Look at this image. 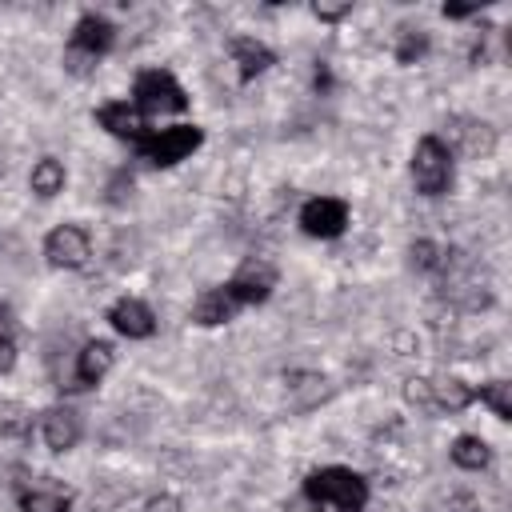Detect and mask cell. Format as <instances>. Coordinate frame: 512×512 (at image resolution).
I'll return each mask as SVG.
<instances>
[{
    "instance_id": "1",
    "label": "cell",
    "mask_w": 512,
    "mask_h": 512,
    "mask_svg": "<svg viewBox=\"0 0 512 512\" xmlns=\"http://www.w3.org/2000/svg\"><path fill=\"white\" fill-rule=\"evenodd\" d=\"M304 496L320 508H336V512H360L368 504V480L352 468L328 464L304 476Z\"/></svg>"
},
{
    "instance_id": "2",
    "label": "cell",
    "mask_w": 512,
    "mask_h": 512,
    "mask_svg": "<svg viewBox=\"0 0 512 512\" xmlns=\"http://www.w3.org/2000/svg\"><path fill=\"white\" fill-rule=\"evenodd\" d=\"M116 44V24L100 12H84L68 36V48H64V68L76 72V76H88Z\"/></svg>"
},
{
    "instance_id": "3",
    "label": "cell",
    "mask_w": 512,
    "mask_h": 512,
    "mask_svg": "<svg viewBox=\"0 0 512 512\" xmlns=\"http://www.w3.org/2000/svg\"><path fill=\"white\" fill-rule=\"evenodd\" d=\"M412 184L424 196H444L452 188V148L440 136H420L412 148Z\"/></svg>"
},
{
    "instance_id": "4",
    "label": "cell",
    "mask_w": 512,
    "mask_h": 512,
    "mask_svg": "<svg viewBox=\"0 0 512 512\" xmlns=\"http://www.w3.org/2000/svg\"><path fill=\"white\" fill-rule=\"evenodd\" d=\"M200 144H204V132H200L196 124H172V128L148 132L136 148H140V156H144L152 168H172V164L188 160Z\"/></svg>"
},
{
    "instance_id": "5",
    "label": "cell",
    "mask_w": 512,
    "mask_h": 512,
    "mask_svg": "<svg viewBox=\"0 0 512 512\" xmlns=\"http://www.w3.org/2000/svg\"><path fill=\"white\" fill-rule=\"evenodd\" d=\"M132 104L148 116V112H184L188 108V92L180 88V80L164 68H144L132 84Z\"/></svg>"
},
{
    "instance_id": "6",
    "label": "cell",
    "mask_w": 512,
    "mask_h": 512,
    "mask_svg": "<svg viewBox=\"0 0 512 512\" xmlns=\"http://www.w3.org/2000/svg\"><path fill=\"white\" fill-rule=\"evenodd\" d=\"M408 400L428 408V412H460L476 400V388L460 384V380H408Z\"/></svg>"
},
{
    "instance_id": "7",
    "label": "cell",
    "mask_w": 512,
    "mask_h": 512,
    "mask_svg": "<svg viewBox=\"0 0 512 512\" xmlns=\"http://www.w3.org/2000/svg\"><path fill=\"white\" fill-rule=\"evenodd\" d=\"M44 256L52 268H84L88 256H92V244H88V232L80 224H60L44 236Z\"/></svg>"
},
{
    "instance_id": "8",
    "label": "cell",
    "mask_w": 512,
    "mask_h": 512,
    "mask_svg": "<svg viewBox=\"0 0 512 512\" xmlns=\"http://www.w3.org/2000/svg\"><path fill=\"white\" fill-rule=\"evenodd\" d=\"M348 224V204L336 200V196H312L304 208H300V228L316 240H332L340 236Z\"/></svg>"
},
{
    "instance_id": "9",
    "label": "cell",
    "mask_w": 512,
    "mask_h": 512,
    "mask_svg": "<svg viewBox=\"0 0 512 512\" xmlns=\"http://www.w3.org/2000/svg\"><path fill=\"white\" fill-rule=\"evenodd\" d=\"M96 124H100L104 132L120 136V140H132V144H140V140L148 136V116H144L136 104H128V100L100 104V108H96Z\"/></svg>"
},
{
    "instance_id": "10",
    "label": "cell",
    "mask_w": 512,
    "mask_h": 512,
    "mask_svg": "<svg viewBox=\"0 0 512 512\" xmlns=\"http://www.w3.org/2000/svg\"><path fill=\"white\" fill-rule=\"evenodd\" d=\"M108 324H112L120 336H128V340H148V336L156 332L152 308H148L144 300H136V296H120V300L108 308Z\"/></svg>"
},
{
    "instance_id": "11",
    "label": "cell",
    "mask_w": 512,
    "mask_h": 512,
    "mask_svg": "<svg viewBox=\"0 0 512 512\" xmlns=\"http://www.w3.org/2000/svg\"><path fill=\"white\" fill-rule=\"evenodd\" d=\"M240 308H244V304L236 300V292H232V288H228V280H224V284H216V288L200 292V300L192 304V320H196L200 328H216V324H228Z\"/></svg>"
},
{
    "instance_id": "12",
    "label": "cell",
    "mask_w": 512,
    "mask_h": 512,
    "mask_svg": "<svg viewBox=\"0 0 512 512\" xmlns=\"http://www.w3.org/2000/svg\"><path fill=\"white\" fill-rule=\"evenodd\" d=\"M112 364H116V348L108 340H88L76 352V388H96Z\"/></svg>"
},
{
    "instance_id": "13",
    "label": "cell",
    "mask_w": 512,
    "mask_h": 512,
    "mask_svg": "<svg viewBox=\"0 0 512 512\" xmlns=\"http://www.w3.org/2000/svg\"><path fill=\"white\" fill-rule=\"evenodd\" d=\"M80 432H84V424H80V416H76L72 408H48V412L40 416V436H44V444H48L52 452L76 448Z\"/></svg>"
},
{
    "instance_id": "14",
    "label": "cell",
    "mask_w": 512,
    "mask_h": 512,
    "mask_svg": "<svg viewBox=\"0 0 512 512\" xmlns=\"http://www.w3.org/2000/svg\"><path fill=\"white\" fill-rule=\"evenodd\" d=\"M272 284H276V272H272L268 264H260V260H248V264L228 280V288L236 292L240 304H260V300H268Z\"/></svg>"
},
{
    "instance_id": "15",
    "label": "cell",
    "mask_w": 512,
    "mask_h": 512,
    "mask_svg": "<svg viewBox=\"0 0 512 512\" xmlns=\"http://www.w3.org/2000/svg\"><path fill=\"white\" fill-rule=\"evenodd\" d=\"M272 60H276L272 48L260 44L256 36H236V40H232V64H236V76H240V80H256Z\"/></svg>"
},
{
    "instance_id": "16",
    "label": "cell",
    "mask_w": 512,
    "mask_h": 512,
    "mask_svg": "<svg viewBox=\"0 0 512 512\" xmlns=\"http://www.w3.org/2000/svg\"><path fill=\"white\" fill-rule=\"evenodd\" d=\"M64 184H68V172H64V164H60L56 156L36 160L32 172H28V188H32L40 200H52L56 192H64Z\"/></svg>"
},
{
    "instance_id": "17",
    "label": "cell",
    "mask_w": 512,
    "mask_h": 512,
    "mask_svg": "<svg viewBox=\"0 0 512 512\" xmlns=\"http://www.w3.org/2000/svg\"><path fill=\"white\" fill-rule=\"evenodd\" d=\"M488 460H492V448H488L480 436H456V440H452V464H456V468L480 472V468H488Z\"/></svg>"
},
{
    "instance_id": "18",
    "label": "cell",
    "mask_w": 512,
    "mask_h": 512,
    "mask_svg": "<svg viewBox=\"0 0 512 512\" xmlns=\"http://www.w3.org/2000/svg\"><path fill=\"white\" fill-rule=\"evenodd\" d=\"M20 512H72V500L52 488H32L20 492Z\"/></svg>"
},
{
    "instance_id": "19",
    "label": "cell",
    "mask_w": 512,
    "mask_h": 512,
    "mask_svg": "<svg viewBox=\"0 0 512 512\" xmlns=\"http://www.w3.org/2000/svg\"><path fill=\"white\" fill-rule=\"evenodd\" d=\"M476 396H480V404H488L500 420L512 416V384H504V380H488V384L476 388Z\"/></svg>"
},
{
    "instance_id": "20",
    "label": "cell",
    "mask_w": 512,
    "mask_h": 512,
    "mask_svg": "<svg viewBox=\"0 0 512 512\" xmlns=\"http://www.w3.org/2000/svg\"><path fill=\"white\" fill-rule=\"evenodd\" d=\"M424 52H428V36H424L420 28H416V32L404 28V32H400V44H396V60H400V64H412V60H420Z\"/></svg>"
},
{
    "instance_id": "21",
    "label": "cell",
    "mask_w": 512,
    "mask_h": 512,
    "mask_svg": "<svg viewBox=\"0 0 512 512\" xmlns=\"http://www.w3.org/2000/svg\"><path fill=\"white\" fill-rule=\"evenodd\" d=\"M412 264L424 268V272H432V268H440L444 260H440V248H436V244L420 240V244H412Z\"/></svg>"
},
{
    "instance_id": "22",
    "label": "cell",
    "mask_w": 512,
    "mask_h": 512,
    "mask_svg": "<svg viewBox=\"0 0 512 512\" xmlns=\"http://www.w3.org/2000/svg\"><path fill=\"white\" fill-rule=\"evenodd\" d=\"M16 368V340H12V328L0 324V372H12Z\"/></svg>"
},
{
    "instance_id": "23",
    "label": "cell",
    "mask_w": 512,
    "mask_h": 512,
    "mask_svg": "<svg viewBox=\"0 0 512 512\" xmlns=\"http://www.w3.org/2000/svg\"><path fill=\"white\" fill-rule=\"evenodd\" d=\"M144 512H184V504H180V496H172V492H156V496H148Z\"/></svg>"
},
{
    "instance_id": "24",
    "label": "cell",
    "mask_w": 512,
    "mask_h": 512,
    "mask_svg": "<svg viewBox=\"0 0 512 512\" xmlns=\"http://www.w3.org/2000/svg\"><path fill=\"white\" fill-rule=\"evenodd\" d=\"M312 12H316L320 20H340V16H348V12H352V4H316Z\"/></svg>"
}]
</instances>
